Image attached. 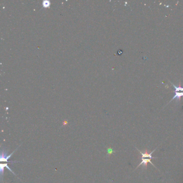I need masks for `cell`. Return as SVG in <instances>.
Here are the masks:
<instances>
[{
    "label": "cell",
    "instance_id": "obj_3",
    "mask_svg": "<svg viewBox=\"0 0 183 183\" xmlns=\"http://www.w3.org/2000/svg\"><path fill=\"white\" fill-rule=\"evenodd\" d=\"M17 149V148L15 150H14V152H12L11 154H10L9 156L7 155V152H5V150H2L1 151V157H0V161H1V162H8V160L10 158V157L11 156V155L13 154V152H15Z\"/></svg>",
    "mask_w": 183,
    "mask_h": 183
},
{
    "label": "cell",
    "instance_id": "obj_5",
    "mask_svg": "<svg viewBox=\"0 0 183 183\" xmlns=\"http://www.w3.org/2000/svg\"><path fill=\"white\" fill-rule=\"evenodd\" d=\"M49 5V1H44L43 3V5L44 7H48Z\"/></svg>",
    "mask_w": 183,
    "mask_h": 183
},
{
    "label": "cell",
    "instance_id": "obj_1",
    "mask_svg": "<svg viewBox=\"0 0 183 183\" xmlns=\"http://www.w3.org/2000/svg\"><path fill=\"white\" fill-rule=\"evenodd\" d=\"M136 149L140 153V154L142 155V156H141V162L138 165V166L135 169H136L140 166L142 165H143V168H146L147 166V164L148 163H151L152 165H153L155 168L157 169L156 167L155 166V165L153 164V163L151 161V159L156 158V157H154L152 156V154H153L154 152L155 151L156 148L155 149H154L152 152H147V150H146L145 152H142L141 151H140V150H138V148H136Z\"/></svg>",
    "mask_w": 183,
    "mask_h": 183
},
{
    "label": "cell",
    "instance_id": "obj_4",
    "mask_svg": "<svg viewBox=\"0 0 183 183\" xmlns=\"http://www.w3.org/2000/svg\"><path fill=\"white\" fill-rule=\"evenodd\" d=\"M0 165H1V166H3V168H5H5H7V169H8V170H10V171H11V172L12 173H13V174H15V175H16V174H15V173L13 172V171H12V170H11V169H10V168H9V166L8 165V164H7V163H5V164H0Z\"/></svg>",
    "mask_w": 183,
    "mask_h": 183
},
{
    "label": "cell",
    "instance_id": "obj_2",
    "mask_svg": "<svg viewBox=\"0 0 183 183\" xmlns=\"http://www.w3.org/2000/svg\"><path fill=\"white\" fill-rule=\"evenodd\" d=\"M173 87L174 88V96L172 97V99L170 101V102H172L174 99H177V100H179L182 97H183V87H180V86H176L174 85V84L171 83ZM169 102V103H170Z\"/></svg>",
    "mask_w": 183,
    "mask_h": 183
}]
</instances>
